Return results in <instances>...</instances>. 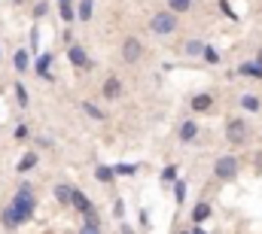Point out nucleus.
<instances>
[{
	"instance_id": "obj_9",
	"label": "nucleus",
	"mask_w": 262,
	"mask_h": 234,
	"mask_svg": "<svg viewBox=\"0 0 262 234\" xmlns=\"http://www.w3.org/2000/svg\"><path fill=\"white\" fill-rule=\"evenodd\" d=\"M198 137V122L195 119H183L180 125H177V140L180 143H192Z\"/></svg>"
},
{
	"instance_id": "obj_19",
	"label": "nucleus",
	"mask_w": 262,
	"mask_h": 234,
	"mask_svg": "<svg viewBox=\"0 0 262 234\" xmlns=\"http://www.w3.org/2000/svg\"><path fill=\"white\" fill-rule=\"evenodd\" d=\"M238 107H241L244 113H259L262 101L256 98V95H241V98H238Z\"/></svg>"
},
{
	"instance_id": "obj_4",
	"label": "nucleus",
	"mask_w": 262,
	"mask_h": 234,
	"mask_svg": "<svg viewBox=\"0 0 262 234\" xmlns=\"http://www.w3.org/2000/svg\"><path fill=\"white\" fill-rule=\"evenodd\" d=\"M247 137H250V125H247L241 116H232L229 122H226V140H229L232 146L247 143Z\"/></svg>"
},
{
	"instance_id": "obj_14",
	"label": "nucleus",
	"mask_w": 262,
	"mask_h": 234,
	"mask_svg": "<svg viewBox=\"0 0 262 234\" xmlns=\"http://www.w3.org/2000/svg\"><path fill=\"white\" fill-rule=\"evenodd\" d=\"M37 165H40V155H37V152H25V155L18 158L15 171H18V174H31V171L37 168Z\"/></svg>"
},
{
	"instance_id": "obj_5",
	"label": "nucleus",
	"mask_w": 262,
	"mask_h": 234,
	"mask_svg": "<svg viewBox=\"0 0 262 234\" xmlns=\"http://www.w3.org/2000/svg\"><path fill=\"white\" fill-rule=\"evenodd\" d=\"M67 61H70V67H76V70H95L92 55H89L79 43H70V46H67Z\"/></svg>"
},
{
	"instance_id": "obj_2",
	"label": "nucleus",
	"mask_w": 262,
	"mask_h": 234,
	"mask_svg": "<svg viewBox=\"0 0 262 234\" xmlns=\"http://www.w3.org/2000/svg\"><path fill=\"white\" fill-rule=\"evenodd\" d=\"M180 15H174L171 9H159V12H152V18H149V31L156 34V37H171V34H177V21Z\"/></svg>"
},
{
	"instance_id": "obj_42",
	"label": "nucleus",
	"mask_w": 262,
	"mask_h": 234,
	"mask_svg": "<svg viewBox=\"0 0 262 234\" xmlns=\"http://www.w3.org/2000/svg\"><path fill=\"white\" fill-rule=\"evenodd\" d=\"M0 58H3V52H0Z\"/></svg>"
},
{
	"instance_id": "obj_37",
	"label": "nucleus",
	"mask_w": 262,
	"mask_h": 234,
	"mask_svg": "<svg viewBox=\"0 0 262 234\" xmlns=\"http://www.w3.org/2000/svg\"><path fill=\"white\" fill-rule=\"evenodd\" d=\"M116 234H137V231L131 228L128 222H119V231H116Z\"/></svg>"
},
{
	"instance_id": "obj_38",
	"label": "nucleus",
	"mask_w": 262,
	"mask_h": 234,
	"mask_svg": "<svg viewBox=\"0 0 262 234\" xmlns=\"http://www.w3.org/2000/svg\"><path fill=\"white\" fill-rule=\"evenodd\" d=\"M189 228H192V234H210L204 225H189Z\"/></svg>"
},
{
	"instance_id": "obj_41",
	"label": "nucleus",
	"mask_w": 262,
	"mask_h": 234,
	"mask_svg": "<svg viewBox=\"0 0 262 234\" xmlns=\"http://www.w3.org/2000/svg\"><path fill=\"white\" fill-rule=\"evenodd\" d=\"M180 234H192V228H189V231H180Z\"/></svg>"
},
{
	"instance_id": "obj_20",
	"label": "nucleus",
	"mask_w": 262,
	"mask_h": 234,
	"mask_svg": "<svg viewBox=\"0 0 262 234\" xmlns=\"http://www.w3.org/2000/svg\"><path fill=\"white\" fill-rule=\"evenodd\" d=\"M238 76H247V79H262V67H256L253 61H241V64H238Z\"/></svg>"
},
{
	"instance_id": "obj_24",
	"label": "nucleus",
	"mask_w": 262,
	"mask_h": 234,
	"mask_svg": "<svg viewBox=\"0 0 262 234\" xmlns=\"http://www.w3.org/2000/svg\"><path fill=\"white\" fill-rule=\"evenodd\" d=\"M12 91H15L18 107H21V110H28V104H31V98H28V85H25V82H15V85H12Z\"/></svg>"
},
{
	"instance_id": "obj_33",
	"label": "nucleus",
	"mask_w": 262,
	"mask_h": 234,
	"mask_svg": "<svg viewBox=\"0 0 262 234\" xmlns=\"http://www.w3.org/2000/svg\"><path fill=\"white\" fill-rule=\"evenodd\" d=\"M220 12H223L229 21H238V12L232 9V3H229V0H220Z\"/></svg>"
},
{
	"instance_id": "obj_17",
	"label": "nucleus",
	"mask_w": 262,
	"mask_h": 234,
	"mask_svg": "<svg viewBox=\"0 0 262 234\" xmlns=\"http://www.w3.org/2000/svg\"><path fill=\"white\" fill-rule=\"evenodd\" d=\"M95 18V0H79L76 3V21H92Z\"/></svg>"
},
{
	"instance_id": "obj_39",
	"label": "nucleus",
	"mask_w": 262,
	"mask_h": 234,
	"mask_svg": "<svg viewBox=\"0 0 262 234\" xmlns=\"http://www.w3.org/2000/svg\"><path fill=\"white\" fill-rule=\"evenodd\" d=\"M253 64H256V67H262V49H256V55H253Z\"/></svg>"
},
{
	"instance_id": "obj_12",
	"label": "nucleus",
	"mask_w": 262,
	"mask_h": 234,
	"mask_svg": "<svg viewBox=\"0 0 262 234\" xmlns=\"http://www.w3.org/2000/svg\"><path fill=\"white\" fill-rule=\"evenodd\" d=\"M70 207H73V210H76V213L82 216V213H89V210H92L95 204L89 201V195H85L82 189H76V185H73V198H70Z\"/></svg>"
},
{
	"instance_id": "obj_25",
	"label": "nucleus",
	"mask_w": 262,
	"mask_h": 234,
	"mask_svg": "<svg viewBox=\"0 0 262 234\" xmlns=\"http://www.w3.org/2000/svg\"><path fill=\"white\" fill-rule=\"evenodd\" d=\"M192 3H195V0H168V6H165V9H171L174 15H183V12H189V9H192Z\"/></svg>"
},
{
	"instance_id": "obj_8",
	"label": "nucleus",
	"mask_w": 262,
	"mask_h": 234,
	"mask_svg": "<svg viewBox=\"0 0 262 234\" xmlns=\"http://www.w3.org/2000/svg\"><path fill=\"white\" fill-rule=\"evenodd\" d=\"M213 104H216V101H213L210 91H198V95L189 98V110H192V113H213Z\"/></svg>"
},
{
	"instance_id": "obj_32",
	"label": "nucleus",
	"mask_w": 262,
	"mask_h": 234,
	"mask_svg": "<svg viewBox=\"0 0 262 234\" xmlns=\"http://www.w3.org/2000/svg\"><path fill=\"white\" fill-rule=\"evenodd\" d=\"M113 219H116V222H122V219H125V201H122V198H116V201H113Z\"/></svg>"
},
{
	"instance_id": "obj_21",
	"label": "nucleus",
	"mask_w": 262,
	"mask_h": 234,
	"mask_svg": "<svg viewBox=\"0 0 262 234\" xmlns=\"http://www.w3.org/2000/svg\"><path fill=\"white\" fill-rule=\"evenodd\" d=\"M171 189H174V201H177V207H183V204H186V189H189V182H186L183 176H177Z\"/></svg>"
},
{
	"instance_id": "obj_28",
	"label": "nucleus",
	"mask_w": 262,
	"mask_h": 234,
	"mask_svg": "<svg viewBox=\"0 0 262 234\" xmlns=\"http://www.w3.org/2000/svg\"><path fill=\"white\" fill-rule=\"evenodd\" d=\"M110 168H113V174H116V176H134V174H137V165H125V161L110 165Z\"/></svg>"
},
{
	"instance_id": "obj_40",
	"label": "nucleus",
	"mask_w": 262,
	"mask_h": 234,
	"mask_svg": "<svg viewBox=\"0 0 262 234\" xmlns=\"http://www.w3.org/2000/svg\"><path fill=\"white\" fill-rule=\"evenodd\" d=\"M58 3H73V0H58Z\"/></svg>"
},
{
	"instance_id": "obj_16",
	"label": "nucleus",
	"mask_w": 262,
	"mask_h": 234,
	"mask_svg": "<svg viewBox=\"0 0 262 234\" xmlns=\"http://www.w3.org/2000/svg\"><path fill=\"white\" fill-rule=\"evenodd\" d=\"M95 179H98V182H104V185H113V182H116V174H113V168H110V165L98 161V165H95Z\"/></svg>"
},
{
	"instance_id": "obj_3",
	"label": "nucleus",
	"mask_w": 262,
	"mask_h": 234,
	"mask_svg": "<svg viewBox=\"0 0 262 234\" xmlns=\"http://www.w3.org/2000/svg\"><path fill=\"white\" fill-rule=\"evenodd\" d=\"M238 174H241V158L238 155H220L213 161V179L232 182V179H238Z\"/></svg>"
},
{
	"instance_id": "obj_11",
	"label": "nucleus",
	"mask_w": 262,
	"mask_h": 234,
	"mask_svg": "<svg viewBox=\"0 0 262 234\" xmlns=\"http://www.w3.org/2000/svg\"><path fill=\"white\" fill-rule=\"evenodd\" d=\"M210 216H213V204H210V201H198L195 207H192V216H189V222H192V225H204Z\"/></svg>"
},
{
	"instance_id": "obj_1",
	"label": "nucleus",
	"mask_w": 262,
	"mask_h": 234,
	"mask_svg": "<svg viewBox=\"0 0 262 234\" xmlns=\"http://www.w3.org/2000/svg\"><path fill=\"white\" fill-rule=\"evenodd\" d=\"M34 213H37V195H34V185L21 179L18 189H15V195H12V201L3 207L0 222H3L6 231H15V228L28 225V222L34 219Z\"/></svg>"
},
{
	"instance_id": "obj_23",
	"label": "nucleus",
	"mask_w": 262,
	"mask_h": 234,
	"mask_svg": "<svg viewBox=\"0 0 262 234\" xmlns=\"http://www.w3.org/2000/svg\"><path fill=\"white\" fill-rule=\"evenodd\" d=\"M204 46H207V43H204L201 37H192V40H186V46H183V49H186V55H189V58H201Z\"/></svg>"
},
{
	"instance_id": "obj_36",
	"label": "nucleus",
	"mask_w": 262,
	"mask_h": 234,
	"mask_svg": "<svg viewBox=\"0 0 262 234\" xmlns=\"http://www.w3.org/2000/svg\"><path fill=\"white\" fill-rule=\"evenodd\" d=\"M79 234H104V228H95V225H82Z\"/></svg>"
},
{
	"instance_id": "obj_35",
	"label": "nucleus",
	"mask_w": 262,
	"mask_h": 234,
	"mask_svg": "<svg viewBox=\"0 0 262 234\" xmlns=\"http://www.w3.org/2000/svg\"><path fill=\"white\" fill-rule=\"evenodd\" d=\"M140 225H143V231H146V228H149V210H146V207H143V210H140Z\"/></svg>"
},
{
	"instance_id": "obj_6",
	"label": "nucleus",
	"mask_w": 262,
	"mask_h": 234,
	"mask_svg": "<svg viewBox=\"0 0 262 234\" xmlns=\"http://www.w3.org/2000/svg\"><path fill=\"white\" fill-rule=\"evenodd\" d=\"M52 61H55V55H52V52H40V55L34 58V64H31V67H34V73H37L40 79L52 82V79H55V76H52Z\"/></svg>"
},
{
	"instance_id": "obj_15",
	"label": "nucleus",
	"mask_w": 262,
	"mask_h": 234,
	"mask_svg": "<svg viewBox=\"0 0 262 234\" xmlns=\"http://www.w3.org/2000/svg\"><path fill=\"white\" fill-rule=\"evenodd\" d=\"M12 67H15V73H28V70H31V52H28V49H15Z\"/></svg>"
},
{
	"instance_id": "obj_13",
	"label": "nucleus",
	"mask_w": 262,
	"mask_h": 234,
	"mask_svg": "<svg viewBox=\"0 0 262 234\" xmlns=\"http://www.w3.org/2000/svg\"><path fill=\"white\" fill-rule=\"evenodd\" d=\"M52 195H55V201H58L61 207H70V198H73V185H70V182H55Z\"/></svg>"
},
{
	"instance_id": "obj_30",
	"label": "nucleus",
	"mask_w": 262,
	"mask_h": 234,
	"mask_svg": "<svg viewBox=\"0 0 262 234\" xmlns=\"http://www.w3.org/2000/svg\"><path fill=\"white\" fill-rule=\"evenodd\" d=\"M201 61H204V64H220V52H216L213 46H204V52H201Z\"/></svg>"
},
{
	"instance_id": "obj_26",
	"label": "nucleus",
	"mask_w": 262,
	"mask_h": 234,
	"mask_svg": "<svg viewBox=\"0 0 262 234\" xmlns=\"http://www.w3.org/2000/svg\"><path fill=\"white\" fill-rule=\"evenodd\" d=\"M58 15H61L64 25H73L76 21V6L73 3H58Z\"/></svg>"
},
{
	"instance_id": "obj_18",
	"label": "nucleus",
	"mask_w": 262,
	"mask_h": 234,
	"mask_svg": "<svg viewBox=\"0 0 262 234\" xmlns=\"http://www.w3.org/2000/svg\"><path fill=\"white\" fill-rule=\"evenodd\" d=\"M177 176H180V171H177V165H165V168L159 171V182H162V189H171Z\"/></svg>"
},
{
	"instance_id": "obj_27",
	"label": "nucleus",
	"mask_w": 262,
	"mask_h": 234,
	"mask_svg": "<svg viewBox=\"0 0 262 234\" xmlns=\"http://www.w3.org/2000/svg\"><path fill=\"white\" fill-rule=\"evenodd\" d=\"M82 225H95V228H104V222H101V213H98V207H92L89 213H82Z\"/></svg>"
},
{
	"instance_id": "obj_31",
	"label": "nucleus",
	"mask_w": 262,
	"mask_h": 234,
	"mask_svg": "<svg viewBox=\"0 0 262 234\" xmlns=\"http://www.w3.org/2000/svg\"><path fill=\"white\" fill-rule=\"evenodd\" d=\"M12 137H15V140H18V143H25V140H28V137H31V128H28V125H25V122H21V125H15V131H12Z\"/></svg>"
},
{
	"instance_id": "obj_10",
	"label": "nucleus",
	"mask_w": 262,
	"mask_h": 234,
	"mask_svg": "<svg viewBox=\"0 0 262 234\" xmlns=\"http://www.w3.org/2000/svg\"><path fill=\"white\" fill-rule=\"evenodd\" d=\"M101 95H104L107 101H119V98H122V79H119V76H107L104 85H101Z\"/></svg>"
},
{
	"instance_id": "obj_29",
	"label": "nucleus",
	"mask_w": 262,
	"mask_h": 234,
	"mask_svg": "<svg viewBox=\"0 0 262 234\" xmlns=\"http://www.w3.org/2000/svg\"><path fill=\"white\" fill-rule=\"evenodd\" d=\"M28 52H31L34 58L40 55V31H37V28H31V43H28Z\"/></svg>"
},
{
	"instance_id": "obj_34",
	"label": "nucleus",
	"mask_w": 262,
	"mask_h": 234,
	"mask_svg": "<svg viewBox=\"0 0 262 234\" xmlns=\"http://www.w3.org/2000/svg\"><path fill=\"white\" fill-rule=\"evenodd\" d=\"M46 12H49V3H46V0H40V3L34 6V18H43Z\"/></svg>"
},
{
	"instance_id": "obj_7",
	"label": "nucleus",
	"mask_w": 262,
	"mask_h": 234,
	"mask_svg": "<svg viewBox=\"0 0 262 234\" xmlns=\"http://www.w3.org/2000/svg\"><path fill=\"white\" fill-rule=\"evenodd\" d=\"M140 58H143V43L137 37H125L122 40V61L125 64H137Z\"/></svg>"
},
{
	"instance_id": "obj_22",
	"label": "nucleus",
	"mask_w": 262,
	"mask_h": 234,
	"mask_svg": "<svg viewBox=\"0 0 262 234\" xmlns=\"http://www.w3.org/2000/svg\"><path fill=\"white\" fill-rule=\"evenodd\" d=\"M79 110H82L89 119H95V122H104V119H107V113H104L98 104H92V101H82V104H79Z\"/></svg>"
}]
</instances>
